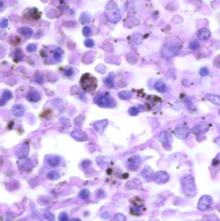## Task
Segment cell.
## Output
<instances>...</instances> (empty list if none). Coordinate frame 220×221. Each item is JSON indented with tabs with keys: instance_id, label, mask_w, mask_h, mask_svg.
<instances>
[{
	"instance_id": "6da1fadb",
	"label": "cell",
	"mask_w": 220,
	"mask_h": 221,
	"mask_svg": "<svg viewBox=\"0 0 220 221\" xmlns=\"http://www.w3.org/2000/svg\"><path fill=\"white\" fill-rule=\"evenodd\" d=\"M181 185L183 194L187 198H193L196 195V187L194 178L192 175H185L181 179Z\"/></svg>"
},
{
	"instance_id": "7a4b0ae2",
	"label": "cell",
	"mask_w": 220,
	"mask_h": 221,
	"mask_svg": "<svg viewBox=\"0 0 220 221\" xmlns=\"http://www.w3.org/2000/svg\"><path fill=\"white\" fill-rule=\"evenodd\" d=\"M80 85L86 92L92 93L97 88V80L90 74H84L80 79Z\"/></svg>"
},
{
	"instance_id": "3957f363",
	"label": "cell",
	"mask_w": 220,
	"mask_h": 221,
	"mask_svg": "<svg viewBox=\"0 0 220 221\" xmlns=\"http://www.w3.org/2000/svg\"><path fill=\"white\" fill-rule=\"evenodd\" d=\"M94 103L101 108H112L116 105V102L114 99L104 95H100L94 99Z\"/></svg>"
},
{
	"instance_id": "277c9868",
	"label": "cell",
	"mask_w": 220,
	"mask_h": 221,
	"mask_svg": "<svg viewBox=\"0 0 220 221\" xmlns=\"http://www.w3.org/2000/svg\"><path fill=\"white\" fill-rule=\"evenodd\" d=\"M213 203V200L209 195H203L200 198L198 204V209L200 211H205L211 207Z\"/></svg>"
},
{
	"instance_id": "5b68a950",
	"label": "cell",
	"mask_w": 220,
	"mask_h": 221,
	"mask_svg": "<svg viewBox=\"0 0 220 221\" xmlns=\"http://www.w3.org/2000/svg\"><path fill=\"white\" fill-rule=\"evenodd\" d=\"M153 178L156 184H164L169 180V175L166 171H159L153 175Z\"/></svg>"
},
{
	"instance_id": "8992f818",
	"label": "cell",
	"mask_w": 220,
	"mask_h": 221,
	"mask_svg": "<svg viewBox=\"0 0 220 221\" xmlns=\"http://www.w3.org/2000/svg\"><path fill=\"white\" fill-rule=\"evenodd\" d=\"M191 129H189L187 126L184 125H178L176 127L175 130H174V133L175 135L180 139H185L190 135L191 134Z\"/></svg>"
},
{
	"instance_id": "52a82bcc",
	"label": "cell",
	"mask_w": 220,
	"mask_h": 221,
	"mask_svg": "<svg viewBox=\"0 0 220 221\" xmlns=\"http://www.w3.org/2000/svg\"><path fill=\"white\" fill-rule=\"evenodd\" d=\"M160 140L163 146H164L166 150H170V147H171V144L172 142V138L171 135L167 131L162 132L160 135Z\"/></svg>"
},
{
	"instance_id": "ba28073f",
	"label": "cell",
	"mask_w": 220,
	"mask_h": 221,
	"mask_svg": "<svg viewBox=\"0 0 220 221\" xmlns=\"http://www.w3.org/2000/svg\"><path fill=\"white\" fill-rule=\"evenodd\" d=\"M209 129V125L206 122H201L196 124L192 129V133L194 135H200L202 133H205Z\"/></svg>"
},
{
	"instance_id": "9c48e42d",
	"label": "cell",
	"mask_w": 220,
	"mask_h": 221,
	"mask_svg": "<svg viewBox=\"0 0 220 221\" xmlns=\"http://www.w3.org/2000/svg\"><path fill=\"white\" fill-rule=\"evenodd\" d=\"M71 136H73L76 140L78 141V142H84L88 140V136L85 132L78 130L73 131L70 133Z\"/></svg>"
},
{
	"instance_id": "30bf717a",
	"label": "cell",
	"mask_w": 220,
	"mask_h": 221,
	"mask_svg": "<svg viewBox=\"0 0 220 221\" xmlns=\"http://www.w3.org/2000/svg\"><path fill=\"white\" fill-rule=\"evenodd\" d=\"M140 164V158L138 156H133L128 159L127 167L131 170H135L138 168Z\"/></svg>"
},
{
	"instance_id": "8fae6325",
	"label": "cell",
	"mask_w": 220,
	"mask_h": 221,
	"mask_svg": "<svg viewBox=\"0 0 220 221\" xmlns=\"http://www.w3.org/2000/svg\"><path fill=\"white\" fill-rule=\"evenodd\" d=\"M108 124V120H103L96 122L94 124V128L95 130L100 134H102L103 133L105 129L107 127Z\"/></svg>"
},
{
	"instance_id": "7c38bea8",
	"label": "cell",
	"mask_w": 220,
	"mask_h": 221,
	"mask_svg": "<svg viewBox=\"0 0 220 221\" xmlns=\"http://www.w3.org/2000/svg\"><path fill=\"white\" fill-rule=\"evenodd\" d=\"M29 146L28 144H23L22 145V146L19 149L18 153H17V156L20 159H25L29 155Z\"/></svg>"
},
{
	"instance_id": "4fadbf2b",
	"label": "cell",
	"mask_w": 220,
	"mask_h": 221,
	"mask_svg": "<svg viewBox=\"0 0 220 221\" xmlns=\"http://www.w3.org/2000/svg\"><path fill=\"white\" fill-rule=\"evenodd\" d=\"M26 99L29 102H37L41 100V95L36 90H30L26 95Z\"/></svg>"
},
{
	"instance_id": "5bb4252c",
	"label": "cell",
	"mask_w": 220,
	"mask_h": 221,
	"mask_svg": "<svg viewBox=\"0 0 220 221\" xmlns=\"http://www.w3.org/2000/svg\"><path fill=\"white\" fill-rule=\"evenodd\" d=\"M11 111H12V113L14 116L16 117H21L24 115L25 108L21 105H15L12 107Z\"/></svg>"
},
{
	"instance_id": "9a60e30c",
	"label": "cell",
	"mask_w": 220,
	"mask_h": 221,
	"mask_svg": "<svg viewBox=\"0 0 220 221\" xmlns=\"http://www.w3.org/2000/svg\"><path fill=\"white\" fill-rule=\"evenodd\" d=\"M154 87L158 92L161 93H165L168 91L169 89L166 83L161 80H158L155 83Z\"/></svg>"
},
{
	"instance_id": "2e32d148",
	"label": "cell",
	"mask_w": 220,
	"mask_h": 221,
	"mask_svg": "<svg viewBox=\"0 0 220 221\" xmlns=\"http://www.w3.org/2000/svg\"><path fill=\"white\" fill-rule=\"evenodd\" d=\"M207 100L212 102L213 104L219 105L220 104V98L218 94H206Z\"/></svg>"
},
{
	"instance_id": "e0dca14e",
	"label": "cell",
	"mask_w": 220,
	"mask_h": 221,
	"mask_svg": "<svg viewBox=\"0 0 220 221\" xmlns=\"http://www.w3.org/2000/svg\"><path fill=\"white\" fill-rule=\"evenodd\" d=\"M11 98H12V93L9 90H5L3 93L1 99L0 100V105H4L7 101L10 100Z\"/></svg>"
},
{
	"instance_id": "ac0fdd59",
	"label": "cell",
	"mask_w": 220,
	"mask_h": 221,
	"mask_svg": "<svg viewBox=\"0 0 220 221\" xmlns=\"http://www.w3.org/2000/svg\"><path fill=\"white\" fill-rule=\"evenodd\" d=\"M47 162L49 164V166L52 167H57L60 163V158L58 157H49L47 159Z\"/></svg>"
},
{
	"instance_id": "d6986e66",
	"label": "cell",
	"mask_w": 220,
	"mask_h": 221,
	"mask_svg": "<svg viewBox=\"0 0 220 221\" xmlns=\"http://www.w3.org/2000/svg\"><path fill=\"white\" fill-rule=\"evenodd\" d=\"M132 97V94L129 91H122L118 93V97L121 100H128Z\"/></svg>"
},
{
	"instance_id": "ffe728a7",
	"label": "cell",
	"mask_w": 220,
	"mask_h": 221,
	"mask_svg": "<svg viewBox=\"0 0 220 221\" xmlns=\"http://www.w3.org/2000/svg\"><path fill=\"white\" fill-rule=\"evenodd\" d=\"M153 171L149 167H145L142 171V175L145 178H150L153 176Z\"/></svg>"
},
{
	"instance_id": "44dd1931",
	"label": "cell",
	"mask_w": 220,
	"mask_h": 221,
	"mask_svg": "<svg viewBox=\"0 0 220 221\" xmlns=\"http://www.w3.org/2000/svg\"><path fill=\"white\" fill-rule=\"evenodd\" d=\"M79 196L83 200H88L90 198V192L88 189H83L80 192H79Z\"/></svg>"
},
{
	"instance_id": "7402d4cb",
	"label": "cell",
	"mask_w": 220,
	"mask_h": 221,
	"mask_svg": "<svg viewBox=\"0 0 220 221\" xmlns=\"http://www.w3.org/2000/svg\"><path fill=\"white\" fill-rule=\"evenodd\" d=\"M114 74L111 73L109 77L105 80V83L109 88H112L114 87Z\"/></svg>"
},
{
	"instance_id": "603a6c76",
	"label": "cell",
	"mask_w": 220,
	"mask_h": 221,
	"mask_svg": "<svg viewBox=\"0 0 220 221\" xmlns=\"http://www.w3.org/2000/svg\"><path fill=\"white\" fill-rule=\"evenodd\" d=\"M47 177L49 179V180H57V179L59 178L60 175L58 172H57V171H51V172H49L47 174Z\"/></svg>"
},
{
	"instance_id": "cb8c5ba5",
	"label": "cell",
	"mask_w": 220,
	"mask_h": 221,
	"mask_svg": "<svg viewBox=\"0 0 220 221\" xmlns=\"http://www.w3.org/2000/svg\"><path fill=\"white\" fill-rule=\"evenodd\" d=\"M45 219L47 221H55V217L52 213L47 211L44 213L43 215Z\"/></svg>"
},
{
	"instance_id": "d4e9b609",
	"label": "cell",
	"mask_w": 220,
	"mask_h": 221,
	"mask_svg": "<svg viewBox=\"0 0 220 221\" xmlns=\"http://www.w3.org/2000/svg\"><path fill=\"white\" fill-rule=\"evenodd\" d=\"M137 188H138V184L134 182H132V181L128 182L126 184H125V188L128 190L136 189Z\"/></svg>"
},
{
	"instance_id": "484cf974",
	"label": "cell",
	"mask_w": 220,
	"mask_h": 221,
	"mask_svg": "<svg viewBox=\"0 0 220 221\" xmlns=\"http://www.w3.org/2000/svg\"><path fill=\"white\" fill-rule=\"evenodd\" d=\"M3 215L5 216L2 215L1 219L3 221H11L14 217V215L12 213H9V215H8V213H6Z\"/></svg>"
},
{
	"instance_id": "4316f807",
	"label": "cell",
	"mask_w": 220,
	"mask_h": 221,
	"mask_svg": "<svg viewBox=\"0 0 220 221\" xmlns=\"http://www.w3.org/2000/svg\"><path fill=\"white\" fill-rule=\"evenodd\" d=\"M114 221H126V218L122 213H117L114 217Z\"/></svg>"
},
{
	"instance_id": "83f0119b",
	"label": "cell",
	"mask_w": 220,
	"mask_h": 221,
	"mask_svg": "<svg viewBox=\"0 0 220 221\" xmlns=\"http://www.w3.org/2000/svg\"><path fill=\"white\" fill-rule=\"evenodd\" d=\"M59 221H69V215L66 212L60 213L59 215Z\"/></svg>"
},
{
	"instance_id": "f1b7e54d",
	"label": "cell",
	"mask_w": 220,
	"mask_h": 221,
	"mask_svg": "<svg viewBox=\"0 0 220 221\" xmlns=\"http://www.w3.org/2000/svg\"><path fill=\"white\" fill-rule=\"evenodd\" d=\"M128 112L129 113V115L131 116H136L138 115L139 113L138 109L135 108V107H131V108H130L129 109H128Z\"/></svg>"
},
{
	"instance_id": "f546056e",
	"label": "cell",
	"mask_w": 220,
	"mask_h": 221,
	"mask_svg": "<svg viewBox=\"0 0 220 221\" xmlns=\"http://www.w3.org/2000/svg\"><path fill=\"white\" fill-rule=\"evenodd\" d=\"M111 215H112V213H111V211H104V212H103V213H101V218L104 219V220H107L109 218H111Z\"/></svg>"
},
{
	"instance_id": "4dcf8cb0",
	"label": "cell",
	"mask_w": 220,
	"mask_h": 221,
	"mask_svg": "<svg viewBox=\"0 0 220 221\" xmlns=\"http://www.w3.org/2000/svg\"><path fill=\"white\" fill-rule=\"evenodd\" d=\"M62 54H63V52L60 49H58L57 50L55 51L54 52V58L56 59V60H58V59H60L61 58H62Z\"/></svg>"
},
{
	"instance_id": "1f68e13d",
	"label": "cell",
	"mask_w": 220,
	"mask_h": 221,
	"mask_svg": "<svg viewBox=\"0 0 220 221\" xmlns=\"http://www.w3.org/2000/svg\"><path fill=\"white\" fill-rule=\"evenodd\" d=\"M199 74L202 77H205V76H207L209 74V71L207 69V68L203 67L199 70Z\"/></svg>"
},
{
	"instance_id": "d6a6232c",
	"label": "cell",
	"mask_w": 220,
	"mask_h": 221,
	"mask_svg": "<svg viewBox=\"0 0 220 221\" xmlns=\"http://www.w3.org/2000/svg\"><path fill=\"white\" fill-rule=\"evenodd\" d=\"M26 49H27V51L29 52H33L36 51V46L34 44H30L28 45L27 47H26Z\"/></svg>"
},
{
	"instance_id": "836d02e7",
	"label": "cell",
	"mask_w": 220,
	"mask_h": 221,
	"mask_svg": "<svg viewBox=\"0 0 220 221\" xmlns=\"http://www.w3.org/2000/svg\"><path fill=\"white\" fill-rule=\"evenodd\" d=\"M23 57V55H22V52L19 50V53H18V51H16V59H18V60H21L22 58Z\"/></svg>"
},
{
	"instance_id": "e575fe53",
	"label": "cell",
	"mask_w": 220,
	"mask_h": 221,
	"mask_svg": "<svg viewBox=\"0 0 220 221\" xmlns=\"http://www.w3.org/2000/svg\"><path fill=\"white\" fill-rule=\"evenodd\" d=\"M85 45L87 47H92L94 45V42L92 40H86L85 41Z\"/></svg>"
},
{
	"instance_id": "d590c367",
	"label": "cell",
	"mask_w": 220,
	"mask_h": 221,
	"mask_svg": "<svg viewBox=\"0 0 220 221\" xmlns=\"http://www.w3.org/2000/svg\"><path fill=\"white\" fill-rule=\"evenodd\" d=\"M65 74H66L67 76H68V77H70V76H71L72 74H73V69H69L67 70L66 72H65Z\"/></svg>"
},
{
	"instance_id": "8d00e7d4",
	"label": "cell",
	"mask_w": 220,
	"mask_h": 221,
	"mask_svg": "<svg viewBox=\"0 0 220 221\" xmlns=\"http://www.w3.org/2000/svg\"><path fill=\"white\" fill-rule=\"evenodd\" d=\"M198 42H196V41H194V43H191V47L192 48V49H196V47H198Z\"/></svg>"
},
{
	"instance_id": "74e56055",
	"label": "cell",
	"mask_w": 220,
	"mask_h": 221,
	"mask_svg": "<svg viewBox=\"0 0 220 221\" xmlns=\"http://www.w3.org/2000/svg\"><path fill=\"white\" fill-rule=\"evenodd\" d=\"M70 221H81L80 219H78V218H74L73 219H71Z\"/></svg>"
}]
</instances>
